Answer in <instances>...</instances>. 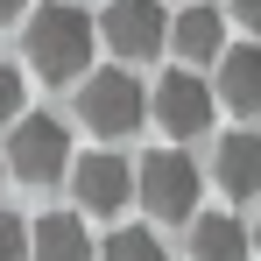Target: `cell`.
Here are the masks:
<instances>
[{"instance_id": "18", "label": "cell", "mask_w": 261, "mask_h": 261, "mask_svg": "<svg viewBox=\"0 0 261 261\" xmlns=\"http://www.w3.org/2000/svg\"><path fill=\"white\" fill-rule=\"evenodd\" d=\"M254 254H261V219H254Z\"/></svg>"}, {"instance_id": "2", "label": "cell", "mask_w": 261, "mask_h": 261, "mask_svg": "<svg viewBox=\"0 0 261 261\" xmlns=\"http://www.w3.org/2000/svg\"><path fill=\"white\" fill-rule=\"evenodd\" d=\"M7 170L21 176V184H57V176H71V127L57 120V113H21L14 134H7Z\"/></svg>"}, {"instance_id": "16", "label": "cell", "mask_w": 261, "mask_h": 261, "mask_svg": "<svg viewBox=\"0 0 261 261\" xmlns=\"http://www.w3.org/2000/svg\"><path fill=\"white\" fill-rule=\"evenodd\" d=\"M233 21H247V29L261 36V0H233Z\"/></svg>"}, {"instance_id": "9", "label": "cell", "mask_w": 261, "mask_h": 261, "mask_svg": "<svg viewBox=\"0 0 261 261\" xmlns=\"http://www.w3.org/2000/svg\"><path fill=\"white\" fill-rule=\"evenodd\" d=\"M219 106L233 113H261V43H233L219 57Z\"/></svg>"}, {"instance_id": "3", "label": "cell", "mask_w": 261, "mask_h": 261, "mask_svg": "<svg viewBox=\"0 0 261 261\" xmlns=\"http://www.w3.org/2000/svg\"><path fill=\"white\" fill-rule=\"evenodd\" d=\"M78 120L92 134H106V141H120L148 120V92L134 85L127 71H92L85 85H78Z\"/></svg>"}, {"instance_id": "17", "label": "cell", "mask_w": 261, "mask_h": 261, "mask_svg": "<svg viewBox=\"0 0 261 261\" xmlns=\"http://www.w3.org/2000/svg\"><path fill=\"white\" fill-rule=\"evenodd\" d=\"M0 21H29V0H0Z\"/></svg>"}, {"instance_id": "11", "label": "cell", "mask_w": 261, "mask_h": 261, "mask_svg": "<svg viewBox=\"0 0 261 261\" xmlns=\"http://www.w3.org/2000/svg\"><path fill=\"white\" fill-rule=\"evenodd\" d=\"M247 254H254V233L240 219H226V212L191 219V261H247Z\"/></svg>"}, {"instance_id": "5", "label": "cell", "mask_w": 261, "mask_h": 261, "mask_svg": "<svg viewBox=\"0 0 261 261\" xmlns=\"http://www.w3.org/2000/svg\"><path fill=\"white\" fill-rule=\"evenodd\" d=\"M71 191H78V205L85 212H127L134 198H141V170H127V155H113V148H92L85 163L71 170Z\"/></svg>"}, {"instance_id": "8", "label": "cell", "mask_w": 261, "mask_h": 261, "mask_svg": "<svg viewBox=\"0 0 261 261\" xmlns=\"http://www.w3.org/2000/svg\"><path fill=\"white\" fill-rule=\"evenodd\" d=\"M212 176H219V191L226 198H261V134H226L212 148Z\"/></svg>"}, {"instance_id": "19", "label": "cell", "mask_w": 261, "mask_h": 261, "mask_svg": "<svg viewBox=\"0 0 261 261\" xmlns=\"http://www.w3.org/2000/svg\"><path fill=\"white\" fill-rule=\"evenodd\" d=\"M0 170H7V141H0Z\"/></svg>"}, {"instance_id": "1", "label": "cell", "mask_w": 261, "mask_h": 261, "mask_svg": "<svg viewBox=\"0 0 261 261\" xmlns=\"http://www.w3.org/2000/svg\"><path fill=\"white\" fill-rule=\"evenodd\" d=\"M92 14L71 0H49L43 14L21 21V49H29V71L43 85H85L92 78Z\"/></svg>"}, {"instance_id": "7", "label": "cell", "mask_w": 261, "mask_h": 261, "mask_svg": "<svg viewBox=\"0 0 261 261\" xmlns=\"http://www.w3.org/2000/svg\"><path fill=\"white\" fill-rule=\"evenodd\" d=\"M99 36L134 64V57H155V49L170 43V14H163V0H113L99 14Z\"/></svg>"}, {"instance_id": "13", "label": "cell", "mask_w": 261, "mask_h": 261, "mask_svg": "<svg viewBox=\"0 0 261 261\" xmlns=\"http://www.w3.org/2000/svg\"><path fill=\"white\" fill-rule=\"evenodd\" d=\"M99 261H170V254H163V240L148 226H120V233H106Z\"/></svg>"}, {"instance_id": "4", "label": "cell", "mask_w": 261, "mask_h": 261, "mask_svg": "<svg viewBox=\"0 0 261 261\" xmlns=\"http://www.w3.org/2000/svg\"><path fill=\"white\" fill-rule=\"evenodd\" d=\"M198 163L184 155V148H155L148 163H141V212L155 219H191L198 212Z\"/></svg>"}, {"instance_id": "14", "label": "cell", "mask_w": 261, "mask_h": 261, "mask_svg": "<svg viewBox=\"0 0 261 261\" xmlns=\"http://www.w3.org/2000/svg\"><path fill=\"white\" fill-rule=\"evenodd\" d=\"M29 254H36V226L0 205V261H29Z\"/></svg>"}, {"instance_id": "6", "label": "cell", "mask_w": 261, "mask_h": 261, "mask_svg": "<svg viewBox=\"0 0 261 261\" xmlns=\"http://www.w3.org/2000/svg\"><path fill=\"white\" fill-rule=\"evenodd\" d=\"M155 120H163V134H176V141H191V134L212 127V106L219 92L205 85V78H191V71H170V78H155Z\"/></svg>"}, {"instance_id": "10", "label": "cell", "mask_w": 261, "mask_h": 261, "mask_svg": "<svg viewBox=\"0 0 261 261\" xmlns=\"http://www.w3.org/2000/svg\"><path fill=\"white\" fill-rule=\"evenodd\" d=\"M170 43H176V57H191V64H212V57H226V14H219V7H205V0H198V7H184V14H176L170 21Z\"/></svg>"}, {"instance_id": "15", "label": "cell", "mask_w": 261, "mask_h": 261, "mask_svg": "<svg viewBox=\"0 0 261 261\" xmlns=\"http://www.w3.org/2000/svg\"><path fill=\"white\" fill-rule=\"evenodd\" d=\"M29 113V92H21V71L0 64V120H21Z\"/></svg>"}, {"instance_id": "12", "label": "cell", "mask_w": 261, "mask_h": 261, "mask_svg": "<svg viewBox=\"0 0 261 261\" xmlns=\"http://www.w3.org/2000/svg\"><path fill=\"white\" fill-rule=\"evenodd\" d=\"M29 261H92V233L78 212H43L36 219V254Z\"/></svg>"}]
</instances>
